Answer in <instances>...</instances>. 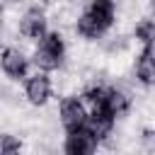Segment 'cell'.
I'll use <instances>...</instances> for the list:
<instances>
[{
	"instance_id": "8992f818",
	"label": "cell",
	"mask_w": 155,
	"mask_h": 155,
	"mask_svg": "<svg viewBox=\"0 0 155 155\" xmlns=\"http://www.w3.org/2000/svg\"><path fill=\"white\" fill-rule=\"evenodd\" d=\"M128 109H131V99H128V94L121 92V90H116V87H109V85H107L99 107L92 109V111H102V114H109L111 119H121L124 114H128Z\"/></svg>"
},
{
	"instance_id": "9c48e42d",
	"label": "cell",
	"mask_w": 155,
	"mask_h": 155,
	"mask_svg": "<svg viewBox=\"0 0 155 155\" xmlns=\"http://www.w3.org/2000/svg\"><path fill=\"white\" fill-rule=\"evenodd\" d=\"M136 80L143 85V87H150L153 80H155V63H153V46H143V51L138 53L136 58Z\"/></svg>"
},
{
	"instance_id": "ba28073f",
	"label": "cell",
	"mask_w": 155,
	"mask_h": 155,
	"mask_svg": "<svg viewBox=\"0 0 155 155\" xmlns=\"http://www.w3.org/2000/svg\"><path fill=\"white\" fill-rule=\"evenodd\" d=\"M19 31L27 39H41L48 31V22H46L44 10L41 7H29L19 19Z\"/></svg>"
},
{
	"instance_id": "6da1fadb",
	"label": "cell",
	"mask_w": 155,
	"mask_h": 155,
	"mask_svg": "<svg viewBox=\"0 0 155 155\" xmlns=\"http://www.w3.org/2000/svg\"><path fill=\"white\" fill-rule=\"evenodd\" d=\"M116 19V2L114 0H90L82 15L78 17V34L82 39H99L104 36Z\"/></svg>"
},
{
	"instance_id": "7a4b0ae2",
	"label": "cell",
	"mask_w": 155,
	"mask_h": 155,
	"mask_svg": "<svg viewBox=\"0 0 155 155\" xmlns=\"http://www.w3.org/2000/svg\"><path fill=\"white\" fill-rule=\"evenodd\" d=\"M63 58H65V41L58 31H46L36 48H34V65L36 70H44V73H51V70H58L63 65Z\"/></svg>"
},
{
	"instance_id": "5b68a950",
	"label": "cell",
	"mask_w": 155,
	"mask_h": 155,
	"mask_svg": "<svg viewBox=\"0 0 155 155\" xmlns=\"http://www.w3.org/2000/svg\"><path fill=\"white\" fill-rule=\"evenodd\" d=\"M87 104L82 102V97H65L61 102V124L65 131H75L80 126H85L87 121Z\"/></svg>"
},
{
	"instance_id": "30bf717a",
	"label": "cell",
	"mask_w": 155,
	"mask_h": 155,
	"mask_svg": "<svg viewBox=\"0 0 155 155\" xmlns=\"http://www.w3.org/2000/svg\"><path fill=\"white\" fill-rule=\"evenodd\" d=\"M136 41H140L143 46H153V36H155V24H153V19L150 17H145V19H140L138 24H136Z\"/></svg>"
},
{
	"instance_id": "52a82bcc",
	"label": "cell",
	"mask_w": 155,
	"mask_h": 155,
	"mask_svg": "<svg viewBox=\"0 0 155 155\" xmlns=\"http://www.w3.org/2000/svg\"><path fill=\"white\" fill-rule=\"evenodd\" d=\"M97 138L85 128V126H80V128H75V131H68V136H65V143H63V150L68 153V155H90V153H94L97 150Z\"/></svg>"
},
{
	"instance_id": "277c9868",
	"label": "cell",
	"mask_w": 155,
	"mask_h": 155,
	"mask_svg": "<svg viewBox=\"0 0 155 155\" xmlns=\"http://www.w3.org/2000/svg\"><path fill=\"white\" fill-rule=\"evenodd\" d=\"M0 70L12 80H24L29 75V58L19 48L7 46L0 51Z\"/></svg>"
},
{
	"instance_id": "8fae6325",
	"label": "cell",
	"mask_w": 155,
	"mask_h": 155,
	"mask_svg": "<svg viewBox=\"0 0 155 155\" xmlns=\"http://www.w3.org/2000/svg\"><path fill=\"white\" fill-rule=\"evenodd\" d=\"M19 148H22L19 138H15V136H10V133H2V136H0V153H2V155L17 153Z\"/></svg>"
},
{
	"instance_id": "7c38bea8",
	"label": "cell",
	"mask_w": 155,
	"mask_h": 155,
	"mask_svg": "<svg viewBox=\"0 0 155 155\" xmlns=\"http://www.w3.org/2000/svg\"><path fill=\"white\" fill-rule=\"evenodd\" d=\"M2 12H5V10H2V0H0V22H2Z\"/></svg>"
},
{
	"instance_id": "3957f363",
	"label": "cell",
	"mask_w": 155,
	"mask_h": 155,
	"mask_svg": "<svg viewBox=\"0 0 155 155\" xmlns=\"http://www.w3.org/2000/svg\"><path fill=\"white\" fill-rule=\"evenodd\" d=\"M51 94H53V85H51L48 73L36 70V73H31V75L24 78V97H27L29 104L44 107V104L51 99Z\"/></svg>"
}]
</instances>
